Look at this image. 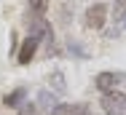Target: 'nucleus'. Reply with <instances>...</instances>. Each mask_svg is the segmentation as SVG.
<instances>
[{"label":"nucleus","mask_w":126,"mask_h":115,"mask_svg":"<svg viewBox=\"0 0 126 115\" xmlns=\"http://www.w3.org/2000/svg\"><path fill=\"white\" fill-rule=\"evenodd\" d=\"M102 110L105 115H126V94L110 91L102 96Z\"/></svg>","instance_id":"nucleus-1"},{"label":"nucleus","mask_w":126,"mask_h":115,"mask_svg":"<svg viewBox=\"0 0 126 115\" xmlns=\"http://www.w3.org/2000/svg\"><path fill=\"white\" fill-rule=\"evenodd\" d=\"M105 22H107V5L105 3H94L89 11H86V27L89 29H102L105 27Z\"/></svg>","instance_id":"nucleus-2"},{"label":"nucleus","mask_w":126,"mask_h":115,"mask_svg":"<svg viewBox=\"0 0 126 115\" xmlns=\"http://www.w3.org/2000/svg\"><path fill=\"white\" fill-rule=\"evenodd\" d=\"M121 80H124V75H118V72H99L94 78V86L102 94H110V91H118V83Z\"/></svg>","instance_id":"nucleus-3"},{"label":"nucleus","mask_w":126,"mask_h":115,"mask_svg":"<svg viewBox=\"0 0 126 115\" xmlns=\"http://www.w3.org/2000/svg\"><path fill=\"white\" fill-rule=\"evenodd\" d=\"M38 46H40V40L32 38V35H27L24 43H22V48H19V64H30L32 56H35V51H38Z\"/></svg>","instance_id":"nucleus-4"},{"label":"nucleus","mask_w":126,"mask_h":115,"mask_svg":"<svg viewBox=\"0 0 126 115\" xmlns=\"http://www.w3.org/2000/svg\"><path fill=\"white\" fill-rule=\"evenodd\" d=\"M51 115H94L86 104H56Z\"/></svg>","instance_id":"nucleus-5"},{"label":"nucleus","mask_w":126,"mask_h":115,"mask_svg":"<svg viewBox=\"0 0 126 115\" xmlns=\"http://www.w3.org/2000/svg\"><path fill=\"white\" fill-rule=\"evenodd\" d=\"M27 5H30V11L35 16H43L48 11V0H27Z\"/></svg>","instance_id":"nucleus-6"},{"label":"nucleus","mask_w":126,"mask_h":115,"mask_svg":"<svg viewBox=\"0 0 126 115\" xmlns=\"http://www.w3.org/2000/svg\"><path fill=\"white\" fill-rule=\"evenodd\" d=\"M22 99H24V88H16V91H11L5 96V104H8V107H19Z\"/></svg>","instance_id":"nucleus-7"},{"label":"nucleus","mask_w":126,"mask_h":115,"mask_svg":"<svg viewBox=\"0 0 126 115\" xmlns=\"http://www.w3.org/2000/svg\"><path fill=\"white\" fill-rule=\"evenodd\" d=\"M113 16H115V22H124V19H126V0H115Z\"/></svg>","instance_id":"nucleus-8"},{"label":"nucleus","mask_w":126,"mask_h":115,"mask_svg":"<svg viewBox=\"0 0 126 115\" xmlns=\"http://www.w3.org/2000/svg\"><path fill=\"white\" fill-rule=\"evenodd\" d=\"M38 99L43 102V107H46L48 113H51V110H54V107H56V99H54V96H51L48 91H43V94H40V96H38Z\"/></svg>","instance_id":"nucleus-9"},{"label":"nucleus","mask_w":126,"mask_h":115,"mask_svg":"<svg viewBox=\"0 0 126 115\" xmlns=\"http://www.w3.org/2000/svg\"><path fill=\"white\" fill-rule=\"evenodd\" d=\"M19 115H40V110H38V104H32V102H24V104L19 107Z\"/></svg>","instance_id":"nucleus-10"},{"label":"nucleus","mask_w":126,"mask_h":115,"mask_svg":"<svg viewBox=\"0 0 126 115\" xmlns=\"http://www.w3.org/2000/svg\"><path fill=\"white\" fill-rule=\"evenodd\" d=\"M54 88H56V91H64V83H62V75H59V72L54 75Z\"/></svg>","instance_id":"nucleus-11"},{"label":"nucleus","mask_w":126,"mask_h":115,"mask_svg":"<svg viewBox=\"0 0 126 115\" xmlns=\"http://www.w3.org/2000/svg\"><path fill=\"white\" fill-rule=\"evenodd\" d=\"M124 22H126V19H124Z\"/></svg>","instance_id":"nucleus-12"}]
</instances>
